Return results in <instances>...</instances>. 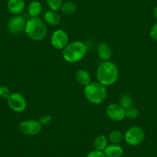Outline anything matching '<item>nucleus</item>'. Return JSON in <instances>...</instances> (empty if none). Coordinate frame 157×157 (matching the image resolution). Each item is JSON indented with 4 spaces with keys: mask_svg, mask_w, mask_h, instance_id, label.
Returning <instances> with one entry per match:
<instances>
[{
    "mask_svg": "<svg viewBox=\"0 0 157 157\" xmlns=\"http://www.w3.org/2000/svg\"><path fill=\"white\" fill-rule=\"evenodd\" d=\"M119 69L116 64L109 61H104L101 63L96 71L98 82L105 86H112L117 81Z\"/></svg>",
    "mask_w": 157,
    "mask_h": 157,
    "instance_id": "nucleus-1",
    "label": "nucleus"
},
{
    "mask_svg": "<svg viewBox=\"0 0 157 157\" xmlns=\"http://www.w3.org/2000/svg\"><path fill=\"white\" fill-rule=\"evenodd\" d=\"M87 52V46L80 41H74L68 43L63 49V57L66 62L75 63L82 60Z\"/></svg>",
    "mask_w": 157,
    "mask_h": 157,
    "instance_id": "nucleus-2",
    "label": "nucleus"
},
{
    "mask_svg": "<svg viewBox=\"0 0 157 157\" xmlns=\"http://www.w3.org/2000/svg\"><path fill=\"white\" fill-rule=\"evenodd\" d=\"M25 33L30 39L35 41H41L48 33L46 24L39 17H32L26 21Z\"/></svg>",
    "mask_w": 157,
    "mask_h": 157,
    "instance_id": "nucleus-3",
    "label": "nucleus"
},
{
    "mask_svg": "<svg viewBox=\"0 0 157 157\" xmlns=\"http://www.w3.org/2000/svg\"><path fill=\"white\" fill-rule=\"evenodd\" d=\"M84 95L90 102L93 104H101L106 99L107 91L105 86L99 82H93L85 86Z\"/></svg>",
    "mask_w": 157,
    "mask_h": 157,
    "instance_id": "nucleus-4",
    "label": "nucleus"
},
{
    "mask_svg": "<svg viewBox=\"0 0 157 157\" xmlns=\"http://www.w3.org/2000/svg\"><path fill=\"white\" fill-rule=\"evenodd\" d=\"M145 139V132L140 126H134L129 128L124 135V140L128 145L136 146L141 144Z\"/></svg>",
    "mask_w": 157,
    "mask_h": 157,
    "instance_id": "nucleus-5",
    "label": "nucleus"
},
{
    "mask_svg": "<svg viewBox=\"0 0 157 157\" xmlns=\"http://www.w3.org/2000/svg\"><path fill=\"white\" fill-rule=\"evenodd\" d=\"M7 102L10 108L16 113H22L26 109V100L21 93H11L7 98Z\"/></svg>",
    "mask_w": 157,
    "mask_h": 157,
    "instance_id": "nucleus-6",
    "label": "nucleus"
},
{
    "mask_svg": "<svg viewBox=\"0 0 157 157\" xmlns=\"http://www.w3.org/2000/svg\"><path fill=\"white\" fill-rule=\"evenodd\" d=\"M19 129L26 136H36L41 132L42 125L37 120H27L19 124Z\"/></svg>",
    "mask_w": 157,
    "mask_h": 157,
    "instance_id": "nucleus-7",
    "label": "nucleus"
},
{
    "mask_svg": "<svg viewBox=\"0 0 157 157\" xmlns=\"http://www.w3.org/2000/svg\"><path fill=\"white\" fill-rule=\"evenodd\" d=\"M69 43V36L63 29H57L51 36V44L55 49H63Z\"/></svg>",
    "mask_w": 157,
    "mask_h": 157,
    "instance_id": "nucleus-8",
    "label": "nucleus"
},
{
    "mask_svg": "<svg viewBox=\"0 0 157 157\" xmlns=\"http://www.w3.org/2000/svg\"><path fill=\"white\" fill-rule=\"evenodd\" d=\"M106 114L113 121H121L126 117V109L120 104H110L106 108Z\"/></svg>",
    "mask_w": 157,
    "mask_h": 157,
    "instance_id": "nucleus-9",
    "label": "nucleus"
},
{
    "mask_svg": "<svg viewBox=\"0 0 157 157\" xmlns=\"http://www.w3.org/2000/svg\"><path fill=\"white\" fill-rule=\"evenodd\" d=\"M25 19L21 16H14L10 19L8 22L9 32L12 34H19L22 31H25Z\"/></svg>",
    "mask_w": 157,
    "mask_h": 157,
    "instance_id": "nucleus-10",
    "label": "nucleus"
},
{
    "mask_svg": "<svg viewBox=\"0 0 157 157\" xmlns=\"http://www.w3.org/2000/svg\"><path fill=\"white\" fill-rule=\"evenodd\" d=\"M25 4L24 0H9L7 9L11 14L18 16L22 13L25 9Z\"/></svg>",
    "mask_w": 157,
    "mask_h": 157,
    "instance_id": "nucleus-11",
    "label": "nucleus"
},
{
    "mask_svg": "<svg viewBox=\"0 0 157 157\" xmlns=\"http://www.w3.org/2000/svg\"><path fill=\"white\" fill-rule=\"evenodd\" d=\"M105 157H122L123 154V149L120 144H110L106 146L103 150Z\"/></svg>",
    "mask_w": 157,
    "mask_h": 157,
    "instance_id": "nucleus-12",
    "label": "nucleus"
},
{
    "mask_svg": "<svg viewBox=\"0 0 157 157\" xmlns=\"http://www.w3.org/2000/svg\"><path fill=\"white\" fill-rule=\"evenodd\" d=\"M97 52L99 59L103 61H108L111 58L112 49L108 43H104V42L99 43L97 49Z\"/></svg>",
    "mask_w": 157,
    "mask_h": 157,
    "instance_id": "nucleus-13",
    "label": "nucleus"
},
{
    "mask_svg": "<svg viewBox=\"0 0 157 157\" xmlns=\"http://www.w3.org/2000/svg\"><path fill=\"white\" fill-rule=\"evenodd\" d=\"M44 20L48 25L55 26V25H59L60 23V22H61V17H60V15L57 12L52 11V10H49V11L45 13Z\"/></svg>",
    "mask_w": 157,
    "mask_h": 157,
    "instance_id": "nucleus-14",
    "label": "nucleus"
},
{
    "mask_svg": "<svg viewBox=\"0 0 157 157\" xmlns=\"http://www.w3.org/2000/svg\"><path fill=\"white\" fill-rule=\"evenodd\" d=\"M75 78L76 81L81 86H86L88 84L91 82V76L88 71L85 69H79L75 73Z\"/></svg>",
    "mask_w": 157,
    "mask_h": 157,
    "instance_id": "nucleus-15",
    "label": "nucleus"
},
{
    "mask_svg": "<svg viewBox=\"0 0 157 157\" xmlns=\"http://www.w3.org/2000/svg\"><path fill=\"white\" fill-rule=\"evenodd\" d=\"M42 10H43L42 4L39 1H33L28 7L29 14L31 17H38L41 14Z\"/></svg>",
    "mask_w": 157,
    "mask_h": 157,
    "instance_id": "nucleus-16",
    "label": "nucleus"
},
{
    "mask_svg": "<svg viewBox=\"0 0 157 157\" xmlns=\"http://www.w3.org/2000/svg\"><path fill=\"white\" fill-rule=\"evenodd\" d=\"M93 146H94L95 149L99 151H103L104 149L106 148L108 146V140L106 137L103 135L98 136L94 140L93 143Z\"/></svg>",
    "mask_w": 157,
    "mask_h": 157,
    "instance_id": "nucleus-17",
    "label": "nucleus"
},
{
    "mask_svg": "<svg viewBox=\"0 0 157 157\" xmlns=\"http://www.w3.org/2000/svg\"><path fill=\"white\" fill-rule=\"evenodd\" d=\"M77 6L75 2H66L64 4H63L61 8L62 13L66 16H71V15L74 14L76 12Z\"/></svg>",
    "mask_w": 157,
    "mask_h": 157,
    "instance_id": "nucleus-18",
    "label": "nucleus"
},
{
    "mask_svg": "<svg viewBox=\"0 0 157 157\" xmlns=\"http://www.w3.org/2000/svg\"><path fill=\"white\" fill-rule=\"evenodd\" d=\"M109 140L113 144H120L124 140V136L120 131L115 130L110 132L109 135Z\"/></svg>",
    "mask_w": 157,
    "mask_h": 157,
    "instance_id": "nucleus-19",
    "label": "nucleus"
},
{
    "mask_svg": "<svg viewBox=\"0 0 157 157\" xmlns=\"http://www.w3.org/2000/svg\"><path fill=\"white\" fill-rule=\"evenodd\" d=\"M120 104L125 109H127L132 106L133 99H132V96L129 94H123L122 95L120 99Z\"/></svg>",
    "mask_w": 157,
    "mask_h": 157,
    "instance_id": "nucleus-20",
    "label": "nucleus"
},
{
    "mask_svg": "<svg viewBox=\"0 0 157 157\" xmlns=\"http://www.w3.org/2000/svg\"><path fill=\"white\" fill-rule=\"evenodd\" d=\"M48 7L52 11H59L63 6V0H46Z\"/></svg>",
    "mask_w": 157,
    "mask_h": 157,
    "instance_id": "nucleus-21",
    "label": "nucleus"
},
{
    "mask_svg": "<svg viewBox=\"0 0 157 157\" xmlns=\"http://www.w3.org/2000/svg\"><path fill=\"white\" fill-rule=\"evenodd\" d=\"M140 115V111L136 107L132 106L130 108L126 109V117L129 120H135Z\"/></svg>",
    "mask_w": 157,
    "mask_h": 157,
    "instance_id": "nucleus-22",
    "label": "nucleus"
},
{
    "mask_svg": "<svg viewBox=\"0 0 157 157\" xmlns=\"http://www.w3.org/2000/svg\"><path fill=\"white\" fill-rule=\"evenodd\" d=\"M10 94H11V93H10V90L8 87L6 86H0V97L7 99L10 96Z\"/></svg>",
    "mask_w": 157,
    "mask_h": 157,
    "instance_id": "nucleus-23",
    "label": "nucleus"
},
{
    "mask_svg": "<svg viewBox=\"0 0 157 157\" xmlns=\"http://www.w3.org/2000/svg\"><path fill=\"white\" fill-rule=\"evenodd\" d=\"M52 118L50 115H44L39 119V122L42 126H46V125L49 124L52 122Z\"/></svg>",
    "mask_w": 157,
    "mask_h": 157,
    "instance_id": "nucleus-24",
    "label": "nucleus"
},
{
    "mask_svg": "<svg viewBox=\"0 0 157 157\" xmlns=\"http://www.w3.org/2000/svg\"><path fill=\"white\" fill-rule=\"evenodd\" d=\"M86 157H105L103 151H99L94 149L87 154Z\"/></svg>",
    "mask_w": 157,
    "mask_h": 157,
    "instance_id": "nucleus-25",
    "label": "nucleus"
},
{
    "mask_svg": "<svg viewBox=\"0 0 157 157\" xmlns=\"http://www.w3.org/2000/svg\"><path fill=\"white\" fill-rule=\"evenodd\" d=\"M149 36L152 39L157 41V22L154 24L149 31Z\"/></svg>",
    "mask_w": 157,
    "mask_h": 157,
    "instance_id": "nucleus-26",
    "label": "nucleus"
},
{
    "mask_svg": "<svg viewBox=\"0 0 157 157\" xmlns=\"http://www.w3.org/2000/svg\"><path fill=\"white\" fill-rule=\"evenodd\" d=\"M153 16L155 19L157 20V6H155L153 10Z\"/></svg>",
    "mask_w": 157,
    "mask_h": 157,
    "instance_id": "nucleus-27",
    "label": "nucleus"
}]
</instances>
